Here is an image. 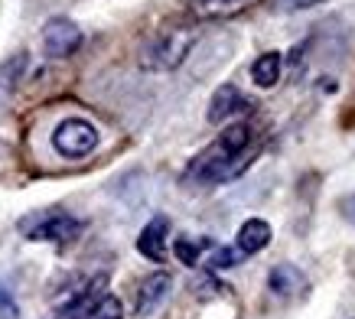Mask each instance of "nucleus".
<instances>
[{
  "instance_id": "dca6fc26",
  "label": "nucleus",
  "mask_w": 355,
  "mask_h": 319,
  "mask_svg": "<svg viewBox=\"0 0 355 319\" xmlns=\"http://www.w3.org/2000/svg\"><path fill=\"white\" fill-rule=\"evenodd\" d=\"M280 3H284V10H306V7H316L323 0H280Z\"/></svg>"
},
{
  "instance_id": "9d476101",
  "label": "nucleus",
  "mask_w": 355,
  "mask_h": 319,
  "mask_svg": "<svg viewBox=\"0 0 355 319\" xmlns=\"http://www.w3.org/2000/svg\"><path fill=\"white\" fill-rule=\"evenodd\" d=\"M254 0H193V13L202 20H218V17H232L251 7Z\"/></svg>"
},
{
  "instance_id": "7ed1b4c3",
  "label": "nucleus",
  "mask_w": 355,
  "mask_h": 319,
  "mask_svg": "<svg viewBox=\"0 0 355 319\" xmlns=\"http://www.w3.org/2000/svg\"><path fill=\"white\" fill-rule=\"evenodd\" d=\"M53 147L59 150L62 157H72V160L88 157V153L98 147L95 124H88V121H82V117H69V121H62V124L55 128Z\"/></svg>"
},
{
  "instance_id": "ddd939ff",
  "label": "nucleus",
  "mask_w": 355,
  "mask_h": 319,
  "mask_svg": "<svg viewBox=\"0 0 355 319\" xmlns=\"http://www.w3.org/2000/svg\"><path fill=\"white\" fill-rule=\"evenodd\" d=\"M212 245H216V241H209V238H176L173 251H176V257H180L183 264L196 267L202 261L205 251H212Z\"/></svg>"
},
{
  "instance_id": "f03ea898",
  "label": "nucleus",
  "mask_w": 355,
  "mask_h": 319,
  "mask_svg": "<svg viewBox=\"0 0 355 319\" xmlns=\"http://www.w3.org/2000/svg\"><path fill=\"white\" fill-rule=\"evenodd\" d=\"M193 43H196L193 30L163 33V36H157V40L144 49L140 65L150 69V72H170V69H176V65H183V59L189 55V49H193Z\"/></svg>"
},
{
  "instance_id": "6e6552de",
  "label": "nucleus",
  "mask_w": 355,
  "mask_h": 319,
  "mask_svg": "<svg viewBox=\"0 0 355 319\" xmlns=\"http://www.w3.org/2000/svg\"><path fill=\"white\" fill-rule=\"evenodd\" d=\"M270 241V225L264 218H248L241 228H238V251L241 255H258L264 251Z\"/></svg>"
},
{
  "instance_id": "39448f33",
  "label": "nucleus",
  "mask_w": 355,
  "mask_h": 319,
  "mask_svg": "<svg viewBox=\"0 0 355 319\" xmlns=\"http://www.w3.org/2000/svg\"><path fill=\"white\" fill-rule=\"evenodd\" d=\"M43 46H46V53L53 55V59L72 55L78 46H82V30H78L72 20H65V17H55V20L46 23V30H43Z\"/></svg>"
},
{
  "instance_id": "f257e3e1",
  "label": "nucleus",
  "mask_w": 355,
  "mask_h": 319,
  "mask_svg": "<svg viewBox=\"0 0 355 319\" xmlns=\"http://www.w3.org/2000/svg\"><path fill=\"white\" fill-rule=\"evenodd\" d=\"M251 140H254V134L248 124H232L228 130H222V137L212 147L193 160L186 176L196 182H205V186L235 180L251 166Z\"/></svg>"
},
{
  "instance_id": "9b49d317",
  "label": "nucleus",
  "mask_w": 355,
  "mask_h": 319,
  "mask_svg": "<svg viewBox=\"0 0 355 319\" xmlns=\"http://www.w3.org/2000/svg\"><path fill=\"white\" fill-rule=\"evenodd\" d=\"M251 78H254V85L261 88H274L280 78V53H264L254 59L251 65Z\"/></svg>"
},
{
  "instance_id": "f8f14e48",
  "label": "nucleus",
  "mask_w": 355,
  "mask_h": 319,
  "mask_svg": "<svg viewBox=\"0 0 355 319\" xmlns=\"http://www.w3.org/2000/svg\"><path fill=\"white\" fill-rule=\"evenodd\" d=\"M300 287H303V274L297 270V267L277 264L274 270H270V290H274V293H280V297H291V293H297Z\"/></svg>"
},
{
  "instance_id": "f3484780",
  "label": "nucleus",
  "mask_w": 355,
  "mask_h": 319,
  "mask_svg": "<svg viewBox=\"0 0 355 319\" xmlns=\"http://www.w3.org/2000/svg\"><path fill=\"white\" fill-rule=\"evenodd\" d=\"M343 209H345V218L355 225V196L352 199H343Z\"/></svg>"
},
{
  "instance_id": "2eb2a0df",
  "label": "nucleus",
  "mask_w": 355,
  "mask_h": 319,
  "mask_svg": "<svg viewBox=\"0 0 355 319\" xmlns=\"http://www.w3.org/2000/svg\"><path fill=\"white\" fill-rule=\"evenodd\" d=\"M238 257H241V251H232V248H218L212 245V251H209V267H216V270H225V267H235Z\"/></svg>"
},
{
  "instance_id": "0eeeda50",
  "label": "nucleus",
  "mask_w": 355,
  "mask_h": 319,
  "mask_svg": "<svg viewBox=\"0 0 355 319\" xmlns=\"http://www.w3.org/2000/svg\"><path fill=\"white\" fill-rule=\"evenodd\" d=\"M248 101L241 98V92H238L235 85H222L212 95V105H209V121L212 124H222V121H228L232 114H238V111H248Z\"/></svg>"
},
{
  "instance_id": "423d86ee",
  "label": "nucleus",
  "mask_w": 355,
  "mask_h": 319,
  "mask_svg": "<svg viewBox=\"0 0 355 319\" xmlns=\"http://www.w3.org/2000/svg\"><path fill=\"white\" fill-rule=\"evenodd\" d=\"M166 234H170V222H166L163 215L150 218L137 238V251L144 257H150V261H163V257H166Z\"/></svg>"
},
{
  "instance_id": "20e7f679",
  "label": "nucleus",
  "mask_w": 355,
  "mask_h": 319,
  "mask_svg": "<svg viewBox=\"0 0 355 319\" xmlns=\"http://www.w3.org/2000/svg\"><path fill=\"white\" fill-rule=\"evenodd\" d=\"M23 232L30 234L33 241H55V245H69L76 241L82 234V222L72 218L65 212H53V215H43L36 222H23Z\"/></svg>"
},
{
  "instance_id": "4468645a",
  "label": "nucleus",
  "mask_w": 355,
  "mask_h": 319,
  "mask_svg": "<svg viewBox=\"0 0 355 319\" xmlns=\"http://www.w3.org/2000/svg\"><path fill=\"white\" fill-rule=\"evenodd\" d=\"M82 319H124V307H121L118 297H98L92 307L82 313Z\"/></svg>"
},
{
  "instance_id": "1a4fd4ad",
  "label": "nucleus",
  "mask_w": 355,
  "mask_h": 319,
  "mask_svg": "<svg viewBox=\"0 0 355 319\" xmlns=\"http://www.w3.org/2000/svg\"><path fill=\"white\" fill-rule=\"evenodd\" d=\"M170 274H150L144 284H140V293H137V313H150L163 297H166V290H170Z\"/></svg>"
}]
</instances>
